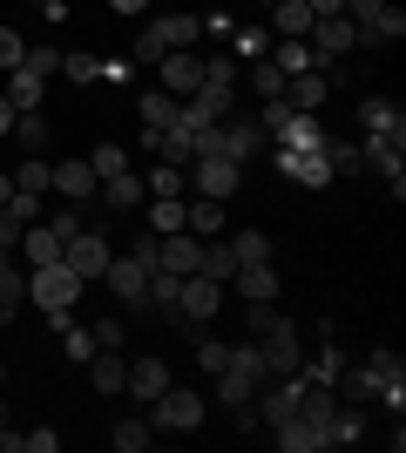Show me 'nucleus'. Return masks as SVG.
<instances>
[{
	"label": "nucleus",
	"mask_w": 406,
	"mask_h": 453,
	"mask_svg": "<svg viewBox=\"0 0 406 453\" xmlns=\"http://www.w3.org/2000/svg\"><path fill=\"white\" fill-rule=\"evenodd\" d=\"M41 95H48V75H34V68H7V102L20 109H41Z\"/></svg>",
	"instance_id": "obj_26"
},
{
	"label": "nucleus",
	"mask_w": 406,
	"mask_h": 453,
	"mask_svg": "<svg viewBox=\"0 0 406 453\" xmlns=\"http://www.w3.org/2000/svg\"><path fill=\"white\" fill-rule=\"evenodd\" d=\"M271 434H278V447H285V453H318V447H326V434H318L311 419H298V413H285Z\"/></svg>",
	"instance_id": "obj_22"
},
{
	"label": "nucleus",
	"mask_w": 406,
	"mask_h": 453,
	"mask_svg": "<svg viewBox=\"0 0 406 453\" xmlns=\"http://www.w3.org/2000/svg\"><path fill=\"white\" fill-rule=\"evenodd\" d=\"M48 224H55V237L68 244V237H81V230H88V210H61V217H48Z\"/></svg>",
	"instance_id": "obj_49"
},
{
	"label": "nucleus",
	"mask_w": 406,
	"mask_h": 453,
	"mask_svg": "<svg viewBox=\"0 0 406 453\" xmlns=\"http://www.w3.org/2000/svg\"><path fill=\"white\" fill-rule=\"evenodd\" d=\"M149 440H156L149 419H122V426H109V447H116V453H142Z\"/></svg>",
	"instance_id": "obj_31"
},
{
	"label": "nucleus",
	"mask_w": 406,
	"mask_h": 453,
	"mask_svg": "<svg viewBox=\"0 0 406 453\" xmlns=\"http://www.w3.org/2000/svg\"><path fill=\"white\" fill-rule=\"evenodd\" d=\"M251 88L264 95V102H271V95H285V68H278V61L264 55V61H257V68H251Z\"/></svg>",
	"instance_id": "obj_39"
},
{
	"label": "nucleus",
	"mask_w": 406,
	"mask_h": 453,
	"mask_svg": "<svg viewBox=\"0 0 406 453\" xmlns=\"http://www.w3.org/2000/svg\"><path fill=\"white\" fill-rule=\"evenodd\" d=\"M61 447V434H48V426H41V434H20V453H55Z\"/></svg>",
	"instance_id": "obj_53"
},
{
	"label": "nucleus",
	"mask_w": 406,
	"mask_h": 453,
	"mask_svg": "<svg viewBox=\"0 0 406 453\" xmlns=\"http://www.w3.org/2000/svg\"><path fill=\"white\" fill-rule=\"evenodd\" d=\"M163 386H170V365H163V359H129V386H122V393H135L142 406H149Z\"/></svg>",
	"instance_id": "obj_21"
},
{
	"label": "nucleus",
	"mask_w": 406,
	"mask_h": 453,
	"mask_svg": "<svg viewBox=\"0 0 406 453\" xmlns=\"http://www.w3.org/2000/svg\"><path fill=\"white\" fill-rule=\"evenodd\" d=\"M0 386H7V365H0Z\"/></svg>",
	"instance_id": "obj_61"
},
{
	"label": "nucleus",
	"mask_w": 406,
	"mask_h": 453,
	"mask_svg": "<svg viewBox=\"0 0 406 453\" xmlns=\"http://www.w3.org/2000/svg\"><path fill=\"white\" fill-rule=\"evenodd\" d=\"M48 319H55V332L68 339V365H88V359L102 352V345H96V332H81V325L68 319V311H48Z\"/></svg>",
	"instance_id": "obj_27"
},
{
	"label": "nucleus",
	"mask_w": 406,
	"mask_h": 453,
	"mask_svg": "<svg viewBox=\"0 0 406 453\" xmlns=\"http://www.w3.org/2000/svg\"><path fill=\"white\" fill-rule=\"evenodd\" d=\"M305 41H311V55H318V68L332 75V61L359 48V27H352L346 14H318V20H311V35H305Z\"/></svg>",
	"instance_id": "obj_5"
},
{
	"label": "nucleus",
	"mask_w": 406,
	"mask_h": 453,
	"mask_svg": "<svg viewBox=\"0 0 406 453\" xmlns=\"http://www.w3.org/2000/svg\"><path fill=\"white\" fill-rule=\"evenodd\" d=\"M264 7H278V0H264Z\"/></svg>",
	"instance_id": "obj_62"
},
{
	"label": "nucleus",
	"mask_w": 406,
	"mask_h": 453,
	"mask_svg": "<svg viewBox=\"0 0 406 453\" xmlns=\"http://www.w3.org/2000/svg\"><path fill=\"white\" fill-rule=\"evenodd\" d=\"M7 196H14V183H7V176H0V203H7Z\"/></svg>",
	"instance_id": "obj_60"
},
{
	"label": "nucleus",
	"mask_w": 406,
	"mask_h": 453,
	"mask_svg": "<svg viewBox=\"0 0 406 453\" xmlns=\"http://www.w3.org/2000/svg\"><path fill=\"white\" fill-rule=\"evenodd\" d=\"M326 142H332V135L318 129V115H298V109H291L285 129H278V150H326Z\"/></svg>",
	"instance_id": "obj_19"
},
{
	"label": "nucleus",
	"mask_w": 406,
	"mask_h": 453,
	"mask_svg": "<svg viewBox=\"0 0 406 453\" xmlns=\"http://www.w3.org/2000/svg\"><path fill=\"white\" fill-rule=\"evenodd\" d=\"M20 230H27V224H20V217H14V210H7V203H0V250H14V244H20Z\"/></svg>",
	"instance_id": "obj_51"
},
{
	"label": "nucleus",
	"mask_w": 406,
	"mask_h": 453,
	"mask_svg": "<svg viewBox=\"0 0 406 453\" xmlns=\"http://www.w3.org/2000/svg\"><path fill=\"white\" fill-rule=\"evenodd\" d=\"M20 61H27V41L14 27H0V68H20Z\"/></svg>",
	"instance_id": "obj_50"
},
{
	"label": "nucleus",
	"mask_w": 406,
	"mask_h": 453,
	"mask_svg": "<svg viewBox=\"0 0 406 453\" xmlns=\"http://www.w3.org/2000/svg\"><path fill=\"white\" fill-rule=\"evenodd\" d=\"M149 426H156V434H196V426H203V393H190V386H163V393L149 399Z\"/></svg>",
	"instance_id": "obj_3"
},
{
	"label": "nucleus",
	"mask_w": 406,
	"mask_h": 453,
	"mask_svg": "<svg viewBox=\"0 0 406 453\" xmlns=\"http://www.w3.org/2000/svg\"><path fill=\"white\" fill-rule=\"evenodd\" d=\"M20 68H34V75L55 81V75H61V48H27V61H20Z\"/></svg>",
	"instance_id": "obj_47"
},
{
	"label": "nucleus",
	"mask_w": 406,
	"mask_h": 453,
	"mask_svg": "<svg viewBox=\"0 0 406 453\" xmlns=\"http://www.w3.org/2000/svg\"><path fill=\"white\" fill-rule=\"evenodd\" d=\"M237 183H244V170H237L231 156H211V163H196V196H217V203H224Z\"/></svg>",
	"instance_id": "obj_16"
},
{
	"label": "nucleus",
	"mask_w": 406,
	"mask_h": 453,
	"mask_svg": "<svg viewBox=\"0 0 406 453\" xmlns=\"http://www.w3.org/2000/svg\"><path fill=\"white\" fill-rule=\"evenodd\" d=\"M183 230H190V237H217V230H224V203H217V196L183 203Z\"/></svg>",
	"instance_id": "obj_28"
},
{
	"label": "nucleus",
	"mask_w": 406,
	"mask_h": 453,
	"mask_svg": "<svg viewBox=\"0 0 406 453\" xmlns=\"http://www.w3.org/2000/svg\"><path fill=\"white\" fill-rule=\"evenodd\" d=\"M61 250H68V244L55 237V224H27V230H20V257H27V265H55Z\"/></svg>",
	"instance_id": "obj_23"
},
{
	"label": "nucleus",
	"mask_w": 406,
	"mask_h": 453,
	"mask_svg": "<svg viewBox=\"0 0 406 453\" xmlns=\"http://www.w3.org/2000/svg\"><path fill=\"white\" fill-rule=\"evenodd\" d=\"M231 284H237V298H244V304H278V265H271V257H257V265H237Z\"/></svg>",
	"instance_id": "obj_11"
},
{
	"label": "nucleus",
	"mask_w": 406,
	"mask_h": 453,
	"mask_svg": "<svg viewBox=\"0 0 406 453\" xmlns=\"http://www.w3.org/2000/svg\"><path fill=\"white\" fill-rule=\"evenodd\" d=\"M257 386H264V352L257 345H231V365L217 372V399L224 406H251Z\"/></svg>",
	"instance_id": "obj_1"
},
{
	"label": "nucleus",
	"mask_w": 406,
	"mask_h": 453,
	"mask_svg": "<svg viewBox=\"0 0 406 453\" xmlns=\"http://www.w3.org/2000/svg\"><path fill=\"white\" fill-rule=\"evenodd\" d=\"M61 75H68V81H102V61H88V55H61Z\"/></svg>",
	"instance_id": "obj_48"
},
{
	"label": "nucleus",
	"mask_w": 406,
	"mask_h": 453,
	"mask_svg": "<svg viewBox=\"0 0 406 453\" xmlns=\"http://www.w3.org/2000/svg\"><path fill=\"white\" fill-rule=\"evenodd\" d=\"M14 189L41 196V189H48V163H14Z\"/></svg>",
	"instance_id": "obj_42"
},
{
	"label": "nucleus",
	"mask_w": 406,
	"mask_h": 453,
	"mask_svg": "<svg viewBox=\"0 0 406 453\" xmlns=\"http://www.w3.org/2000/svg\"><path fill=\"white\" fill-rule=\"evenodd\" d=\"M96 196H102L109 210H142V203H149V183H142L135 170H116V176H102Z\"/></svg>",
	"instance_id": "obj_15"
},
{
	"label": "nucleus",
	"mask_w": 406,
	"mask_h": 453,
	"mask_svg": "<svg viewBox=\"0 0 406 453\" xmlns=\"http://www.w3.org/2000/svg\"><path fill=\"white\" fill-rule=\"evenodd\" d=\"M278 176H291L298 189H326L332 183V156L326 150H278Z\"/></svg>",
	"instance_id": "obj_9"
},
{
	"label": "nucleus",
	"mask_w": 406,
	"mask_h": 453,
	"mask_svg": "<svg viewBox=\"0 0 406 453\" xmlns=\"http://www.w3.org/2000/svg\"><path fill=\"white\" fill-rule=\"evenodd\" d=\"M27 304V278H14V265L0 271V325H14V311Z\"/></svg>",
	"instance_id": "obj_34"
},
{
	"label": "nucleus",
	"mask_w": 406,
	"mask_h": 453,
	"mask_svg": "<svg viewBox=\"0 0 406 453\" xmlns=\"http://www.w3.org/2000/svg\"><path fill=\"white\" fill-rule=\"evenodd\" d=\"M81 291H88V284L61 265V257H55V265H34V271H27V304H41V311H75Z\"/></svg>",
	"instance_id": "obj_2"
},
{
	"label": "nucleus",
	"mask_w": 406,
	"mask_h": 453,
	"mask_svg": "<svg viewBox=\"0 0 406 453\" xmlns=\"http://www.w3.org/2000/svg\"><path fill=\"white\" fill-rule=\"evenodd\" d=\"M156 27H163V41H170V48H190V41L203 35V20H196V14H163Z\"/></svg>",
	"instance_id": "obj_35"
},
{
	"label": "nucleus",
	"mask_w": 406,
	"mask_h": 453,
	"mask_svg": "<svg viewBox=\"0 0 406 453\" xmlns=\"http://www.w3.org/2000/svg\"><path fill=\"white\" fill-rule=\"evenodd\" d=\"M217 129H224V150H231V163L257 156V142H264V129H257V115H231V122H217Z\"/></svg>",
	"instance_id": "obj_20"
},
{
	"label": "nucleus",
	"mask_w": 406,
	"mask_h": 453,
	"mask_svg": "<svg viewBox=\"0 0 406 453\" xmlns=\"http://www.w3.org/2000/svg\"><path fill=\"white\" fill-rule=\"evenodd\" d=\"M109 7H116V14H142V7H149V0H109Z\"/></svg>",
	"instance_id": "obj_59"
},
{
	"label": "nucleus",
	"mask_w": 406,
	"mask_h": 453,
	"mask_svg": "<svg viewBox=\"0 0 406 453\" xmlns=\"http://www.w3.org/2000/svg\"><path fill=\"white\" fill-rule=\"evenodd\" d=\"M311 20H318V14H311L305 0H278V7H271V27H278V41H305V35H311Z\"/></svg>",
	"instance_id": "obj_24"
},
{
	"label": "nucleus",
	"mask_w": 406,
	"mask_h": 453,
	"mask_svg": "<svg viewBox=\"0 0 406 453\" xmlns=\"http://www.w3.org/2000/svg\"><path fill=\"white\" fill-rule=\"evenodd\" d=\"M142 210H149V230H156V237H170V230H183V196H149Z\"/></svg>",
	"instance_id": "obj_30"
},
{
	"label": "nucleus",
	"mask_w": 406,
	"mask_h": 453,
	"mask_svg": "<svg viewBox=\"0 0 406 453\" xmlns=\"http://www.w3.org/2000/svg\"><path fill=\"white\" fill-rule=\"evenodd\" d=\"M48 189H61L68 203H88V196L102 189V176L88 170V163H48Z\"/></svg>",
	"instance_id": "obj_13"
},
{
	"label": "nucleus",
	"mask_w": 406,
	"mask_h": 453,
	"mask_svg": "<svg viewBox=\"0 0 406 453\" xmlns=\"http://www.w3.org/2000/svg\"><path fill=\"white\" fill-rule=\"evenodd\" d=\"M135 109H142V129H170L183 102H176V95H163V88H149L142 102H135Z\"/></svg>",
	"instance_id": "obj_29"
},
{
	"label": "nucleus",
	"mask_w": 406,
	"mask_h": 453,
	"mask_svg": "<svg viewBox=\"0 0 406 453\" xmlns=\"http://www.w3.org/2000/svg\"><path fill=\"white\" fill-rule=\"evenodd\" d=\"M257 352H264V379H285L305 365V339H298V325H271V332H257Z\"/></svg>",
	"instance_id": "obj_4"
},
{
	"label": "nucleus",
	"mask_w": 406,
	"mask_h": 453,
	"mask_svg": "<svg viewBox=\"0 0 406 453\" xmlns=\"http://www.w3.org/2000/svg\"><path fill=\"white\" fill-rule=\"evenodd\" d=\"M400 150L406 142H393V135H366V142H359V156H366V170H379L393 183V196H400Z\"/></svg>",
	"instance_id": "obj_18"
},
{
	"label": "nucleus",
	"mask_w": 406,
	"mask_h": 453,
	"mask_svg": "<svg viewBox=\"0 0 406 453\" xmlns=\"http://www.w3.org/2000/svg\"><path fill=\"white\" fill-rule=\"evenodd\" d=\"M217 311H224V284H217V278H203V271H190V278L176 284V319L203 325V319H217Z\"/></svg>",
	"instance_id": "obj_6"
},
{
	"label": "nucleus",
	"mask_w": 406,
	"mask_h": 453,
	"mask_svg": "<svg viewBox=\"0 0 406 453\" xmlns=\"http://www.w3.org/2000/svg\"><path fill=\"white\" fill-rule=\"evenodd\" d=\"M96 345H102V352H122V319H109V325H96Z\"/></svg>",
	"instance_id": "obj_54"
},
{
	"label": "nucleus",
	"mask_w": 406,
	"mask_h": 453,
	"mask_svg": "<svg viewBox=\"0 0 406 453\" xmlns=\"http://www.w3.org/2000/svg\"><path fill=\"white\" fill-rule=\"evenodd\" d=\"M326 95H332V75H326V68H305V75H285V109L311 115V109H326Z\"/></svg>",
	"instance_id": "obj_12"
},
{
	"label": "nucleus",
	"mask_w": 406,
	"mask_h": 453,
	"mask_svg": "<svg viewBox=\"0 0 406 453\" xmlns=\"http://www.w3.org/2000/svg\"><path fill=\"white\" fill-rule=\"evenodd\" d=\"M156 244H163V237H156V230H142V237L129 244V257H135V265H149V271H156Z\"/></svg>",
	"instance_id": "obj_52"
},
{
	"label": "nucleus",
	"mask_w": 406,
	"mask_h": 453,
	"mask_svg": "<svg viewBox=\"0 0 406 453\" xmlns=\"http://www.w3.org/2000/svg\"><path fill=\"white\" fill-rule=\"evenodd\" d=\"M142 183H149V196H183V170H176V163H156Z\"/></svg>",
	"instance_id": "obj_38"
},
{
	"label": "nucleus",
	"mask_w": 406,
	"mask_h": 453,
	"mask_svg": "<svg viewBox=\"0 0 406 453\" xmlns=\"http://www.w3.org/2000/svg\"><path fill=\"white\" fill-rule=\"evenodd\" d=\"M339 386H346L352 399H379V386H387V379L372 372V365H352V372H339Z\"/></svg>",
	"instance_id": "obj_37"
},
{
	"label": "nucleus",
	"mask_w": 406,
	"mask_h": 453,
	"mask_svg": "<svg viewBox=\"0 0 406 453\" xmlns=\"http://www.w3.org/2000/svg\"><path fill=\"white\" fill-rule=\"evenodd\" d=\"M311 14H346V0H305Z\"/></svg>",
	"instance_id": "obj_56"
},
{
	"label": "nucleus",
	"mask_w": 406,
	"mask_h": 453,
	"mask_svg": "<svg viewBox=\"0 0 406 453\" xmlns=\"http://www.w3.org/2000/svg\"><path fill=\"white\" fill-rule=\"evenodd\" d=\"M359 122H366V135H393V142H406V115H400V102H387V95H366Z\"/></svg>",
	"instance_id": "obj_17"
},
{
	"label": "nucleus",
	"mask_w": 406,
	"mask_h": 453,
	"mask_svg": "<svg viewBox=\"0 0 406 453\" xmlns=\"http://www.w3.org/2000/svg\"><path fill=\"white\" fill-rule=\"evenodd\" d=\"M135 55H142V61H163V55H170V41H163V27H156V20L135 35Z\"/></svg>",
	"instance_id": "obj_43"
},
{
	"label": "nucleus",
	"mask_w": 406,
	"mask_h": 453,
	"mask_svg": "<svg viewBox=\"0 0 406 453\" xmlns=\"http://www.w3.org/2000/svg\"><path fill=\"white\" fill-rule=\"evenodd\" d=\"M359 434H366V419H359V413H332V447H352Z\"/></svg>",
	"instance_id": "obj_44"
},
{
	"label": "nucleus",
	"mask_w": 406,
	"mask_h": 453,
	"mask_svg": "<svg viewBox=\"0 0 406 453\" xmlns=\"http://www.w3.org/2000/svg\"><path fill=\"white\" fill-rule=\"evenodd\" d=\"M109 257H116V250H109V237H102V230H81V237H68V250H61V265L75 271L81 284L102 278V271H109Z\"/></svg>",
	"instance_id": "obj_8"
},
{
	"label": "nucleus",
	"mask_w": 406,
	"mask_h": 453,
	"mask_svg": "<svg viewBox=\"0 0 406 453\" xmlns=\"http://www.w3.org/2000/svg\"><path fill=\"white\" fill-rule=\"evenodd\" d=\"M387 7H393V0H346V20H352V27H372Z\"/></svg>",
	"instance_id": "obj_45"
},
{
	"label": "nucleus",
	"mask_w": 406,
	"mask_h": 453,
	"mask_svg": "<svg viewBox=\"0 0 406 453\" xmlns=\"http://www.w3.org/2000/svg\"><path fill=\"white\" fill-rule=\"evenodd\" d=\"M196 365H203V372H224V365H231V345H224V339H196Z\"/></svg>",
	"instance_id": "obj_40"
},
{
	"label": "nucleus",
	"mask_w": 406,
	"mask_h": 453,
	"mask_svg": "<svg viewBox=\"0 0 406 453\" xmlns=\"http://www.w3.org/2000/svg\"><path fill=\"white\" fill-rule=\"evenodd\" d=\"M102 284H109V291H116L122 304H142V284H149V265H135L129 250H122V257H109V271H102Z\"/></svg>",
	"instance_id": "obj_14"
},
{
	"label": "nucleus",
	"mask_w": 406,
	"mask_h": 453,
	"mask_svg": "<svg viewBox=\"0 0 406 453\" xmlns=\"http://www.w3.org/2000/svg\"><path fill=\"white\" fill-rule=\"evenodd\" d=\"M156 75H163V95L190 102V95L203 88V55H190V48H170V55L156 61Z\"/></svg>",
	"instance_id": "obj_7"
},
{
	"label": "nucleus",
	"mask_w": 406,
	"mask_h": 453,
	"mask_svg": "<svg viewBox=\"0 0 406 453\" xmlns=\"http://www.w3.org/2000/svg\"><path fill=\"white\" fill-rule=\"evenodd\" d=\"M14 129V102H7V95H0V135Z\"/></svg>",
	"instance_id": "obj_58"
},
{
	"label": "nucleus",
	"mask_w": 406,
	"mask_h": 453,
	"mask_svg": "<svg viewBox=\"0 0 406 453\" xmlns=\"http://www.w3.org/2000/svg\"><path fill=\"white\" fill-rule=\"evenodd\" d=\"M278 68H285V75H305V68H318V55H311V41H278Z\"/></svg>",
	"instance_id": "obj_33"
},
{
	"label": "nucleus",
	"mask_w": 406,
	"mask_h": 453,
	"mask_svg": "<svg viewBox=\"0 0 406 453\" xmlns=\"http://www.w3.org/2000/svg\"><path fill=\"white\" fill-rule=\"evenodd\" d=\"M88 386L116 399L122 386H129V365H122V352H96V359H88Z\"/></svg>",
	"instance_id": "obj_25"
},
{
	"label": "nucleus",
	"mask_w": 406,
	"mask_h": 453,
	"mask_svg": "<svg viewBox=\"0 0 406 453\" xmlns=\"http://www.w3.org/2000/svg\"><path fill=\"white\" fill-rule=\"evenodd\" d=\"M196 265H203V237H190V230H170V237L156 244V271H176V278H190Z\"/></svg>",
	"instance_id": "obj_10"
},
{
	"label": "nucleus",
	"mask_w": 406,
	"mask_h": 453,
	"mask_svg": "<svg viewBox=\"0 0 406 453\" xmlns=\"http://www.w3.org/2000/svg\"><path fill=\"white\" fill-rule=\"evenodd\" d=\"M0 453H20V434H14V426H0Z\"/></svg>",
	"instance_id": "obj_57"
},
{
	"label": "nucleus",
	"mask_w": 406,
	"mask_h": 453,
	"mask_svg": "<svg viewBox=\"0 0 406 453\" xmlns=\"http://www.w3.org/2000/svg\"><path fill=\"white\" fill-rule=\"evenodd\" d=\"M244 325H251V339H257V332H271V325H278V311H271V304H251V311H244Z\"/></svg>",
	"instance_id": "obj_55"
},
{
	"label": "nucleus",
	"mask_w": 406,
	"mask_h": 453,
	"mask_svg": "<svg viewBox=\"0 0 406 453\" xmlns=\"http://www.w3.org/2000/svg\"><path fill=\"white\" fill-rule=\"evenodd\" d=\"M203 278H217V284H231V271H237V257H231V244H217V237H203Z\"/></svg>",
	"instance_id": "obj_32"
},
{
	"label": "nucleus",
	"mask_w": 406,
	"mask_h": 453,
	"mask_svg": "<svg viewBox=\"0 0 406 453\" xmlns=\"http://www.w3.org/2000/svg\"><path fill=\"white\" fill-rule=\"evenodd\" d=\"M88 170H96V176H116V170H129V156H122L116 142H102V150L88 156Z\"/></svg>",
	"instance_id": "obj_46"
},
{
	"label": "nucleus",
	"mask_w": 406,
	"mask_h": 453,
	"mask_svg": "<svg viewBox=\"0 0 406 453\" xmlns=\"http://www.w3.org/2000/svg\"><path fill=\"white\" fill-rule=\"evenodd\" d=\"M14 129H20V142H27V150H41V142H48V115L20 109V115H14Z\"/></svg>",
	"instance_id": "obj_41"
},
{
	"label": "nucleus",
	"mask_w": 406,
	"mask_h": 453,
	"mask_svg": "<svg viewBox=\"0 0 406 453\" xmlns=\"http://www.w3.org/2000/svg\"><path fill=\"white\" fill-rule=\"evenodd\" d=\"M231 257H237V265H257V257H271V237H264V230H237Z\"/></svg>",
	"instance_id": "obj_36"
}]
</instances>
